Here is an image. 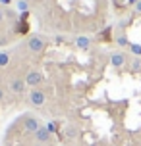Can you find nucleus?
Segmentation results:
<instances>
[{"instance_id":"nucleus-1","label":"nucleus","mask_w":141,"mask_h":146,"mask_svg":"<svg viewBox=\"0 0 141 146\" xmlns=\"http://www.w3.org/2000/svg\"><path fill=\"white\" fill-rule=\"evenodd\" d=\"M27 48H29L31 52H43L46 48V40L39 35H33V36H29V40H27Z\"/></svg>"},{"instance_id":"nucleus-2","label":"nucleus","mask_w":141,"mask_h":146,"mask_svg":"<svg viewBox=\"0 0 141 146\" xmlns=\"http://www.w3.org/2000/svg\"><path fill=\"white\" fill-rule=\"evenodd\" d=\"M46 100V96L43 90H31L29 92V104L31 106H43Z\"/></svg>"},{"instance_id":"nucleus-3","label":"nucleus","mask_w":141,"mask_h":146,"mask_svg":"<svg viewBox=\"0 0 141 146\" xmlns=\"http://www.w3.org/2000/svg\"><path fill=\"white\" fill-rule=\"evenodd\" d=\"M43 73L39 71H29L27 73V77H25V85H29V87H37V85H41L43 83Z\"/></svg>"},{"instance_id":"nucleus-4","label":"nucleus","mask_w":141,"mask_h":146,"mask_svg":"<svg viewBox=\"0 0 141 146\" xmlns=\"http://www.w3.org/2000/svg\"><path fill=\"white\" fill-rule=\"evenodd\" d=\"M110 64L114 67H124L128 64V58H126V54L124 52H114L110 56Z\"/></svg>"},{"instance_id":"nucleus-5","label":"nucleus","mask_w":141,"mask_h":146,"mask_svg":"<svg viewBox=\"0 0 141 146\" xmlns=\"http://www.w3.org/2000/svg\"><path fill=\"white\" fill-rule=\"evenodd\" d=\"M50 135H52V133L46 129L45 125H41V129L35 133V140H37L39 144H45L46 140H50Z\"/></svg>"},{"instance_id":"nucleus-6","label":"nucleus","mask_w":141,"mask_h":146,"mask_svg":"<svg viewBox=\"0 0 141 146\" xmlns=\"http://www.w3.org/2000/svg\"><path fill=\"white\" fill-rule=\"evenodd\" d=\"M75 48H79V50H89L91 48V38L89 36H85V35H79V36H75Z\"/></svg>"},{"instance_id":"nucleus-7","label":"nucleus","mask_w":141,"mask_h":146,"mask_svg":"<svg viewBox=\"0 0 141 146\" xmlns=\"http://www.w3.org/2000/svg\"><path fill=\"white\" fill-rule=\"evenodd\" d=\"M39 129H41V125H39L37 117H27V119H25V131L27 133H33V135H35Z\"/></svg>"},{"instance_id":"nucleus-8","label":"nucleus","mask_w":141,"mask_h":146,"mask_svg":"<svg viewBox=\"0 0 141 146\" xmlns=\"http://www.w3.org/2000/svg\"><path fill=\"white\" fill-rule=\"evenodd\" d=\"M10 88L14 90L15 94H21L23 88H25V81H21V79H12V81H10Z\"/></svg>"},{"instance_id":"nucleus-9","label":"nucleus","mask_w":141,"mask_h":146,"mask_svg":"<svg viewBox=\"0 0 141 146\" xmlns=\"http://www.w3.org/2000/svg\"><path fill=\"white\" fill-rule=\"evenodd\" d=\"M116 42H118V46H122V48L130 46V40H128V36H126V35H120V36H116Z\"/></svg>"},{"instance_id":"nucleus-10","label":"nucleus","mask_w":141,"mask_h":146,"mask_svg":"<svg viewBox=\"0 0 141 146\" xmlns=\"http://www.w3.org/2000/svg\"><path fill=\"white\" fill-rule=\"evenodd\" d=\"M10 64V56H8L6 52H0V67H4Z\"/></svg>"},{"instance_id":"nucleus-11","label":"nucleus","mask_w":141,"mask_h":146,"mask_svg":"<svg viewBox=\"0 0 141 146\" xmlns=\"http://www.w3.org/2000/svg\"><path fill=\"white\" fill-rule=\"evenodd\" d=\"M130 50H132V54H135V56H141V44H137V42L130 44Z\"/></svg>"},{"instance_id":"nucleus-12","label":"nucleus","mask_w":141,"mask_h":146,"mask_svg":"<svg viewBox=\"0 0 141 146\" xmlns=\"http://www.w3.org/2000/svg\"><path fill=\"white\" fill-rule=\"evenodd\" d=\"M17 8L21 10L23 14H25V12L29 10V4H27V0H19V2H17Z\"/></svg>"},{"instance_id":"nucleus-13","label":"nucleus","mask_w":141,"mask_h":146,"mask_svg":"<svg viewBox=\"0 0 141 146\" xmlns=\"http://www.w3.org/2000/svg\"><path fill=\"white\" fill-rule=\"evenodd\" d=\"M132 69H134V71H139L141 69V60L139 58H135L134 62H132Z\"/></svg>"},{"instance_id":"nucleus-14","label":"nucleus","mask_w":141,"mask_h":146,"mask_svg":"<svg viewBox=\"0 0 141 146\" xmlns=\"http://www.w3.org/2000/svg\"><path fill=\"white\" fill-rule=\"evenodd\" d=\"M46 129H48V131H50V133H54V131H56V129H58V123H54V121H50V123L46 125Z\"/></svg>"},{"instance_id":"nucleus-15","label":"nucleus","mask_w":141,"mask_h":146,"mask_svg":"<svg viewBox=\"0 0 141 146\" xmlns=\"http://www.w3.org/2000/svg\"><path fill=\"white\" fill-rule=\"evenodd\" d=\"M135 12H137V14L141 15V0H139V2H137V4H135Z\"/></svg>"},{"instance_id":"nucleus-16","label":"nucleus","mask_w":141,"mask_h":146,"mask_svg":"<svg viewBox=\"0 0 141 146\" xmlns=\"http://www.w3.org/2000/svg\"><path fill=\"white\" fill-rule=\"evenodd\" d=\"M4 21V12H2V10H0V23Z\"/></svg>"},{"instance_id":"nucleus-17","label":"nucleus","mask_w":141,"mask_h":146,"mask_svg":"<svg viewBox=\"0 0 141 146\" xmlns=\"http://www.w3.org/2000/svg\"><path fill=\"white\" fill-rule=\"evenodd\" d=\"M0 100H4V90L0 88Z\"/></svg>"},{"instance_id":"nucleus-18","label":"nucleus","mask_w":141,"mask_h":146,"mask_svg":"<svg viewBox=\"0 0 141 146\" xmlns=\"http://www.w3.org/2000/svg\"><path fill=\"white\" fill-rule=\"evenodd\" d=\"M137 2H139V0H130V4H134V6L137 4Z\"/></svg>"},{"instance_id":"nucleus-19","label":"nucleus","mask_w":141,"mask_h":146,"mask_svg":"<svg viewBox=\"0 0 141 146\" xmlns=\"http://www.w3.org/2000/svg\"><path fill=\"white\" fill-rule=\"evenodd\" d=\"M0 2H2V4H10V0H0Z\"/></svg>"},{"instance_id":"nucleus-20","label":"nucleus","mask_w":141,"mask_h":146,"mask_svg":"<svg viewBox=\"0 0 141 146\" xmlns=\"http://www.w3.org/2000/svg\"><path fill=\"white\" fill-rule=\"evenodd\" d=\"M35 146H43V144H35Z\"/></svg>"}]
</instances>
